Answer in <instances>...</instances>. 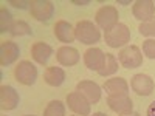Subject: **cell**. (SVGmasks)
Listing matches in <instances>:
<instances>
[{"mask_svg":"<svg viewBox=\"0 0 155 116\" xmlns=\"http://www.w3.org/2000/svg\"><path fill=\"white\" fill-rule=\"evenodd\" d=\"M28 8L31 16L39 22H48L54 14V5L50 0H31Z\"/></svg>","mask_w":155,"mask_h":116,"instance_id":"cell-6","label":"cell"},{"mask_svg":"<svg viewBox=\"0 0 155 116\" xmlns=\"http://www.w3.org/2000/svg\"><path fill=\"white\" fill-rule=\"evenodd\" d=\"M104 60H106V53L101 48H88L84 53V63L92 71L98 73L101 67L104 65Z\"/></svg>","mask_w":155,"mask_h":116,"instance_id":"cell-14","label":"cell"},{"mask_svg":"<svg viewBox=\"0 0 155 116\" xmlns=\"http://www.w3.org/2000/svg\"><path fill=\"white\" fill-rule=\"evenodd\" d=\"M90 116H107V114H106V113H102V111H96V113L90 114Z\"/></svg>","mask_w":155,"mask_h":116,"instance_id":"cell-28","label":"cell"},{"mask_svg":"<svg viewBox=\"0 0 155 116\" xmlns=\"http://www.w3.org/2000/svg\"><path fill=\"white\" fill-rule=\"evenodd\" d=\"M44 116H65V104L59 99L48 102L44 110Z\"/></svg>","mask_w":155,"mask_h":116,"instance_id":"cell-21","label":"cell"},{"mask_svg":"<svg viewBox=\"0 0 155 116\" xmlns=\"http://www.w3.org/2000/svg\"><path fill=\"white\" fill-rule=\"evenodd\" d=\"M12 6H16V8H20V9H25L27 8V5H30V2H14V0H12V2H9Z\"/></svg>","mask_w":155,"mask_h":116,"instance_id":"cell-26","label":"cell"},{"mask_svg":"<svg viewBox=\"0 0 155 116\" xmlns=\"http://www.w3.org/2000/svg\"><path fill=\"white\" fill-rule=\"evenodd\" d=\"M120 14H118V9L112 5H104L101 6L96 14H95V22H96V27L104 30V31H109L112 28H115L120 22Z\"/></svg>","mask_w":155,"mask_h":116,"instance_id":"cell-2","label":"cell"},{"mask_svg":"<svg viewBox=\"0 0 155 116\" xmlns=\"http://www.w3.org/2000/svg\"><path fill=\"white\" fill-rule=\"evenodd\" d=\"M56 59L62 67H74L76 63L79 62L81 56H79V51L76 48H73L70 45H64V47L58 48Z\"/></svg>","mask_w":155,"mask_h":116,"instance_id":"cell-15","label":"cell"},{"mask_svg":"<svg viewBox=\"0 0 155 116\" xmlns=\"http://www.w3.org/2000/svg\"><path fill=\"white\" fill-rule=\"evenodd\" d=\"M53 56V48L45 42H36L31 45V57L39 65H47L50 57Z\"/></svg>","mask_w":155,"mask_h":116,"instance_id":"cell-17","label":"cell"},{"mask_svg":"<svg viewBox=\"0 0 155 116\" xmlns=\"http://www.w3.org/2000/svg\"><path fill=\"white\" fill-rule=\"evenodd\" d=\"M107 105L112 111L121 114H129L134 111V102L129 96H109Z\"/></svg>","mask_w":155,"mask_h":116,"instance_id":"cell-13","label":"cell"},{"mask_svg":"<svg viewBox=\"0 0 155 116\" xmlns=\"http://www.w3.org/2000/svg\"><path fill=\"white\" fill-rule=\"evenodd\" d=\"M20 56V48L16 42L12 40H5L0 44V65L8 67L14 63Z\"/></svg>","mask_w":155,"mask_h":116,"instance_id":"cell-10","label":"cell"},{"mask_svg":"<svg viewBox=\"0 0 155 116\" xmlns=\"http://www.w3.org/2000/svg\"><path fill=\"white\" fill-rule=\"evenodd\" d=\"M44 81L50 87H61L65 82V71L61 67H48L44 73Z\"/></svg>","mask_w":155,"mask_h":116,"instance_id":"cell-19","label":"cell"},{"mask_svg":"<svg viewBox=\"0 0 155 116\" xmlns=\"http://www.w3.org/2000/svg\"><path fill=\"white\" fill-rule=\"evenodd\" d=\"M16 20H12V16H11V12L6 9V8H2L0 9V31L2 33H9L11 28H12V25H14Z\"/></svg>","mask_w":155,"mask_h":116,"instance_id":"cell-22","label":"cell"},{"mask_svg":"<svg viewBox=\"0 0 155 116\" xmlns=\"http://www.w3.org/2000/svg\"><path fill=\"white\" fill-rule=\"evenodd\" d=\"M140 34H143L146 37H155V16L146 22H141L138 27Z\"/></svg>","mask_w":155,"mask_h":116,"instance_id":"cell-24","label":"cell"},{"mask_svg":"<svg viewBox=\"0 0 155 116\" xmlns=\"http://www.w3.org/2000/svg\"><path fill=\"white\" fill-rule=\"evenodd\" d=\"M67 105L68 108L79 116H90V102L87 101V98L79 93V92H71L67 95Z\"/></svg>","mask_w":155,"mask_h":116,"instance_id":"cell-7","label":"cell"},{"mask_svg":"<svg viewBox=\"0 0 155 116\" xmlns=\"http://www.w3.org/2000/svg\"><path fill=\"white\" fill-rule=\"evenodd\" d=\"M19 101H20V96L14 87H11V85L0 87V107H2V110L11 111V110L17 108Z\"/></svg>","mask_w":155,"mask_h":116,"instance_id":"cell-9","label":"cell"},{"mask_svg":"<svg viewBox=\"0 0 155 116\" xmlns=\"http://www.w3.org/2000/svg\"><path fill=\"white\" fill-rule=\"evenodd\" d=\"M130 87L138 96H150L155 90V82L149 74L138 73L130 79Z\"/></svg>","mask_w":155,"mask_h":116,"instance_id":"cell-8","label":"cell"},{"mask_svg":"<svg viewBox=\"0 0 155 116\" xmlns=\"http://www.w3.org/2000/svg\"><path fill=\"white\" fill-rule=\"evenodd\" d=\"M14 77L22 85H34V82L37 81V68L30 60H20L14 68Z\"/></svg>","mask_w":155,"mask_h":116,"instance_id":"cell-5","label":"cell"},{"mask_svg":"<svg viewBox=\"0 0 155 116\" xmlns=\"http://www.w3.org/2000/svg\"><path fill=\"white\" fill-rule=\"evenodd\" d=\"M143 54L147 59H155V39H146L143 42Z\"/></svg>","mask_w":155,"mask_h":116,"instance_id":"cell-25","label":"cell"},{"mask_svg":"<svg viewBox=\"0 0 155 116\" xmlns=\"http://www.w3.org/2000/svg\"><path fill=\"white\" fill-rule=\"evenodd\" d=\"M76 92L82 93L90 104H96V102H99L101 95H102L101 87L96 82H93V81H81V82H78L76 84Z\"/></svg>","mask_w":155,"mask_h":116,"instance_id":"cell-12","label":"cell"},{"mask_svg":"<svg viewBox=\"0 0 155 116\" xmlns=\"http://www.w3.org/2000/svg\"><path fill=\"white\" fill-rule=\"evenodd\" d=\"M109 96H129V84L124 77H112L102 85Z\"/></svg>","mask_w":155,"mask_h":116,"instance_id":"cell-16","label":"cell"},{"mask_svg":"<svg viewBox=\"0 0 155 116\" xmlns=\"http://www.w3.org/2000/svg\"><path fill=\"white\" fill-rule=\"evenodd\" d=\"M146 116H155V101H153V102H150V105L147 107Z\"/></svg>","mask_w":155,"mask_h":116,"instance_id":"cell-27","label":"cell"},{"mask_svg":"<svg viewBox=\"0 0 155 116\" xmlns=\"http://www.w3.org/2000/svg\"><path fill=\"white\" fill-rule=\"evenodd\" d=\"M25 116H36V114H25Z\"/></svg>","mask_w":155,"mask_h":116,"instance_id":"cell-30","label":"cell"},{"mask_svg":"<svg viewBox=\"0 0 155 116\" xmlns=\"http://www.w3.org/2000/svg\"><path fill=\"white\" fill-rule=\"evenodd\" d=\"M121 116H141V114L137 113V111H132V113H129V114H121Z\"/></svg>","mask_w":155,"mask_h":116,"instance_id":"cell-29","label":"cell"},{"mask_svg":"<svg viewBox=\"0 0 155 116\" xmlns=\"http://www.w3.org/2000/svg\"><path fill=\"white\" fill-rule=\"evenodd\" d=\"M54 36L59 42L62 44H71L74 42V28L71 27V23H68L67 20H58L54 25Z\"/></svg>","mask_w":155,"mask_h":116,"instance_id":"cell-18","label":"cell"},{"mask_svg":"<svg viewBox=\"0 0 155 116\" xmlns=\"http://www.w3.org/2000/svg\"><path fill=\"white\" fill-rule=\"evenodd\" d=\"M76 39L84 45H95L101 40V31L93 22L90 20H79L74 27Z\"/></svg>","mask_w":155,"mask_h":116,"instance_id":"cell-1","label":"cell"},{"mask_svg":"<svg viewBox=\"0 0 155 116\" xmlns=\"http://www.w3.org/2000/svg\"><path fill=\"white\" fill-rule=\"evenodd\" d=\"M132 14L137 20L146 22L155 16V2L152 0H137L132 6Z\"/></svg>","mask_w":155,"mask_h":116,"instance_id":"cell-11","label":"cell"},{"mask_svg":"<svg viewBox=\"0 0 155 116\" xmlns=\"http://www.w3.org/2000/svg\"><path fill=\"white\" fill-rule=\"evenodd\" d=\"M31 33H33L31 27L25 20H16L14 25H12V28H11V31H9V34L14 36V37H17V36H30Z\"/></svg>","mask_w":155,"mask_h":116,"instance_id":"cell-23","label":"cell"},{"mask_svg":"<svg viewBox=\"0 0 155 116\" xmlns=\"http://www.w3.org/2000/svg\"><path fill=\"white\" fill-rule=\"evenodd\" d=\"M118 60L121 63V67L127 70L138 68L143 63V51L137 45H127L118 53Z\"/></svg>","mask_w":155,"mask_h":116,"instance_id":"cell-4","label":"cell"},{"mask_svg":"<svg viewBox=\"0 0 155 116\" xmlns=\"http://www.w3.org/2000/svg\"><path fill=\"white\" fill-rule=\"evenodd\" d=\"M118 60H116V57L110 53H106V60H104V65L101 67V70L98 71L99 76L102 77H107V76H112L115 74L116 71H118Z\"/></svg>","mask_w":155,"mask_h":116,"instance_id":"cell-20","label":"cell"},{"mask_svg":"<svg viewBox=\"0 0 155 116\" xmlns=\"http://www.w3.org/2000/svg\"><path fill=\"white\" fill-rule=\"evenodd\" d=\"M104 40L110 48H121L130 42V30H129L127 25L118 23L115 28L106 31Z\"/></svg>","mask_w":155,"mask_h":116,"instance_id":"cell-3","label":"cell"}]
</instances>
